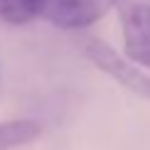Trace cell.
Masks as SVG:
<instances>
[{
	"label": "cell",
	"instance_id": "6da1fadb",
	"mask_svg": "<svg viewBox=\"0 0 150 150\" xmlns=\"http://www.w3.org/2000/svg\"><path fill=\"white\" fill-rule=\"evenodd\" d=\"M84 54L98 71L118 81L130 93L150 101V74L143 71V67H135L133 62H128L123 54H118L116 49H111L103 40H96V37H91L84 45Z\"/></svg>",
	"mask_w": 150,
	"mask_h": 150
},
{
	"label": "cell",
	"instance_id": "7a4b0ae2",
	"mask_svg": "<svg viewBox=\"0 0 150 150\" xmlns=\"http://www.w3.org/2000/svg\"><path fill=\"white\" fill-rule=\"evenodd\" d=\"M118 22L123 35V54L135 67L150 69V3L148 0H118Z\"/></svg>",
	"mask_w": 150,
	"mask_h": 150
},
{
	"label": "cell",
	"instance_id": "3957f363",
	"mask_svg": "<svg viewBox=\"0 0 150 150\" xmlns=\"http://www.w3.org/2000/svg\"><path fill=\"white\" fill-rule=\"evenodd\" d=\"M116 5L118 0H52L42 17L59 30H84L116 10Z\"/></svg>",
	"mask_w": 150,
	"mask_h": 150
},
{
	"label": "cell",
	"instance_id": "277c9868",
	"mask_svg": "<svg viewBox=\"0 0 150 150\" xmlns=\"http://www.w3.org/2000/svg\"><path fill=\"white\" fill-rule=\"evenodd\" d=\"M42 135V123L20 118V121H0V150H15Z\"/></svg>",
	"mask_w": 150,
	"mask_h": 150
},
{
	"label": "cell",
	"instance_id": "5b68a950",
	"mask_svg": "<svg viewBox=\"0 0 150 150\" xmlns=\"http://www.w3.org/2000/svg\"><path fill=\"white\" fill-rule=\"evenodd\" d=\"M52 0H0V20L8 25H25L42 17Z\"/></svg>",
	"mask_w": 150,
	"mask_h": 150
},
{
	"label": "cell",
	"instance_id": "8992f818",
	"mask_svg": "<svg viewBox=\"0 0 150 150\" xmlns=\"http://www.w3.org/2000/svg\"><path fill=\"white\" fill-rule=\"evenodd\" d=\"M148 3H150V0H148Z\"/></svg>",
	"mask_w": 150,
	"mask_h": 150
}]
</instances>
